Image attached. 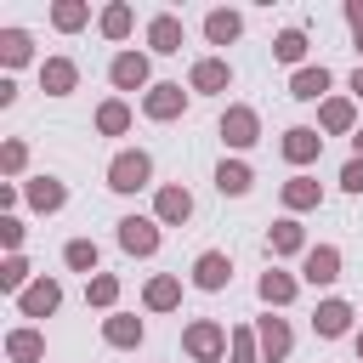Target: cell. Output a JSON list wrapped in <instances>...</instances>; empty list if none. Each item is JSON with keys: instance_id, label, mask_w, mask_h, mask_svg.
<instances>
[{"instance_id": "ac0fdd59", "label": "cell", "mask_w": 363, "mask_h": 363, "mask_svg": "<svg viewBox=\"0 0 363 363\" xmlns=\"http://www.w3.org/2000/svg\"><path fill=\"white\" fill-rule=\"evenodd\" d=\"M68 267H79V272H85V267H96V244L74 238V244H68Z\"/></svg>"}, {"instance_id": "277c9868", "label": "cell", "mask_w": 363, "mask_h": 363, "mask_svg": "<svg viewBox=\"0 0 363 363\" xmlns=\"http://www.w3.org/2000/svg\"><path fill=\"white\" fill-rule=\"evenodd\" d=\"M51 306H57V284H34V289L23 295V312H28V318H45Z\"/></svg>"}, {"instance_id": "83f0119b", "label": "cell", "mask_w": 363, "mask_h": 363, "mask_svg": "<svg viewBox=\"0 0 363 363\" xmlns=\"http://www.w3.org/2000/svg\"><path fill=\"white\" fill-rule=\"evenodd\" d=\"M102 130H125V108H119V102L102 108Z\"/></svg>"}, {"instance_id": "e0dca14e", "label": "cell", "mask_w": 363, "mask_h": 363, "mask_svg": "<svg viewBox=\"0 0 363 363\" xmlns=\"http://www.w3.org/2000/svg\"><path fill=\"white\" fill-rule=\"evenodd\" d=\"M28 199H34L40 210H51V204H62V187H57V182H34V187H28Z\"/></svg>"}, {"instance_id": "1f68e13d", "label": "cell", "mask_w": 363, "mask_h": 363, "mask_svg": "<svg viewBox=\"0 0 363 363\" xmlns=\"http://www.w3.org/2000/svg\"><path fill=\"white\" fill-rule=\"evenodd\" d=\"M357 147H363V130H357Z\"/></svg>"}, {"instance_id": "30bf717a", "label": "cell", "mask_w": 363, "mask_h": 363, "mask_svg": "<svg viewBox=\"0 0 363 363\" xmlns=\"http://www.w3.org/2000/svg\"><path fill=\"white\" fill-rule=\"evenodd\" d=\"M323 85H329V74H323V68H306V74H295V96H323Z\"/></svg>"}, {"instance_id": "9a60e30c", "label": "cell", "mask_w": 363, "mask_h": 363, "mask_svg": "<svg viewBox=\"0 0 363 363\" xmlns=\"http://www.w3.org/2000/svg\"><path fill=\"white\" fill-rule=\"evenodd\" d=\"M108 340H113V346H130V340H142V323H130V318H113V323H108Z\"/></svg>"}, {"instance_id": "6da1fadb", "label": "cell", "mask_w": 363, "mask_h": 363, "mask_svg": "<svg viewBox=\"0 0 363 363\" xmlns=\"http://www.w3.org/2000/svg\"><path fill=\"white\" fill-rule=\"evenodd\" d=\"M142 182H147V153H119V159H113V170H108V187L136 193Z\"/></svg>"}, {"instance_id": "ba28073f", "label": "cell", "mask_w": 363, "mask_h": 363, "mask_svg": "<svg viewBox=\"0 0 363 363\" xmlns=\"http://www.w3.org/2000/svg\"><path fill=\"white\" fill-rule=\"evenodd\" d=\"M346 318H352V312H346L340 301H329V306H318V329H323V335H340V329H346Z\"/></svg>"}, {"instance_id": "52a82bcc", "label": "cell", "mask_w": 363, "mask_h": 363, "mask_svg": "<svg viewBox=\"0 0 363 363\" xmlns=\"http://www.w3.org/2000/svg\"><path fill=\"white\" fill-rule=\"evenodd\" d=\"M216 187H221V193H244V187H250V170H244V164H221V170H216Z\"/></svg>"}, {"instance_id": "7c38bea8", "label": "cell", "mask_w": 363, "mask_h": 363, "mask_svg": "<svg viewBox=\"0 0 363 363\" xmlns=\"http://www.w3.org/2000/svg\"><path fill=\"white\" fill-rule=\"evenodd\" d=\"M221 130H227V142H255V119H250V113H233Z\"/></svg>"}, {"instance_id": "5bb4252c", "label": "cell", "mask_w": 363, "mask_h": 363, "mask_svg": "<svg viewBox=\"0 0 363 363\" xmlns=\"http://www.w3.org/2000/svg\"><path fill=\"white\" fill-rule=\"evenodd\" d=\"M187 210H193V204H187V193H182V187H170V193L159 199V216H170V221H182Z\"/></svg>"}, {"instance_id": "44dd1931", "label": "cell", "mask_w": 363, "mask_h": 363, "mask_svg": "<svg viewBox=\"0 0 363 363\" xmlns=\"http://www.w3.org/2000/svg\"><path fill=\"white\" fill-rule=\"evenodd\" d=\"M45 85H51V91H68V85H74V68H68V62H51V68H45Z\"/></svg>"}, {"instance_id": "d4e9b609", "label": "cell", "mask_w": 363, "mask_h": 363, "mask_svg": "<svg viewBox=\"0 0 363 363\" xmlns=\"http://www.w3.org/2000/svg\"><path fill=\"white\" fill-rule=\"evenodd\" d=\"M187 346H193V352H216V329H210V323H199V329L187 335Z\"/></svg>"}, {"instance_id": "2e32d148", "label": "cell", "mask_w": 363, "mask_h": 363, "mask_svg": "<svg viewBox=\"0 0 363 363\" xmlns=\"http://www.w3.org/2000/svg\"><path fill=\"white\" fill-rule=\"evenodd\" d=\"M176 40H182V28H176L170 17H159V23H153V45H159V51H176Z\"/></svg>"}, {"instance_id": "4dcf8cb0", "label": "cell", "mask_w": 363, "mask_h": 363, "mask_svg": "<svg viewBox=\"0 0 363 363\" xmlns=\"http://www.w3.org/2000/svg\"><path fill=\"white\" fill-rule=\"evenodd\" d=\"M352 91H357V96H363V68H357V79H352Z\"/></svg>"}, {"instance_id": "f546056e", "label": "cell", "mask_w": 363, "mask_h": 363, "mask_svg": "<svg viewBox=\"0 0 363 363\" xmlns=\"http://www.w3.org/2000/svg\"><path fill=\"white\" fill-rule=\"evenodd\" d=\"M340 182H346L352 193H363V164H346V176H340Z\"/></svg>"}, {"instance_id": "8fae6325", "label": "cell", "mask_w": 363, "mask_h": 363, "mask_svg": "<svg viewBox=\"0 0 363 363\" xmlns=\"http://www.w3.org/2000/svg\"><path fill=\"white\" fill-rule=\"evenodd\" d=\"M0 45H6V62H23V57H28V34H23V28H6Z\"/></svg>"}, {"instance_id": "3957f363", "label": "cell", "mask_w": 363, "mask_h": 363, "mask_svg": "<svg viewBox=\"0 0 363 363\" xmlns=\"http://www.w3.org/2000/svg\"><path fill=\"white\" fill-rule=\"evenodd\" d=\"M193 272H199V284H204V289H221L233 267H227V255H216V250H210V255H199V267H193Z\"/></svg>"}, {"instance_id": "603a6c76", "label": "cell", "mask_w": 363, "mask_h": 363, "mask_svg": "<svg viewBox=\"0 0 363 363\" xmlns=\"http://www.w3.org/2000/svg\"><path fill=\"white\" fill-rule=\"evenodd\" d=\"M11 357H40V335H11Z\"/></svg>"}, {"instance_id": "4fadbf2b", "label": "cell", "mask_w": 363, "mask_h": 363, "mask_svg": "<svg viewBox=\"0 0 363 363\" xmlns=\"http://www.w3.org/2000/svg\"><path fill=\"white\" fill-rule=\"evenodd\" d=\"M284 147H289V159H312V153H318V136H312V130H289Z\"/></svg>"}, {"instance_id": "d6986e66", "label": "cell", "mask_w": 363, "mask_h": 363, "mask_svg": "<svg viewBox=\"0 0 363 363\" xmlns=\"http://www.w3.org/2000/svg\"><path fill=\"white\" fill-rule=\"evenodd\" d=\"M233 34H238V17L233 11H216L210 17V40H233Z\"/></svg>"}, {"instance_id": "484cf974", "label": "cell", "mask_w": 363, "mask_h": 363, "mask_svg": "<svg viewBox=\"0 0 363 363\" xmlns=\"http://www.w3.org/2000/svg\"><path fill=\"white\" fill-rule=\"evenodd\" d=\"M261 340H267V352H272V357H278V352L289 346V335H284V323H267V329H261Z\"/></svg>"}, {"instance_id": "7a4b0ae2", "label": "cell", "mask_w": 363, "mask_h": 363, "mask_svg": "<svg viewBox=\"0 0 363 363\" xmlns=\"http://www.w3.org/2000/svg\"><path fill=\"white\" fill-rule=\"evenodd\" d=\"M119 244L136 250V255H147V250L159 244V233H153V221H136V216H130V221H119Z\"/></svg>"}, {"instance_id": "cb8c5ba5", "label": "cell", "mask_w": 363, "mask_h": 363, "mask_svg": "<svg viewBox=\"0 0 363 363\" xmlns=\"http://www.w3.org/2000/svg\"><path fill=\"white\" fill-rule=\"evenodd\" d=\"M301 51H306V40H301V34H295V28H289V34H284V40H278V57H284V62H295V57H301Z\"/></svg>"}, {"instance_id": "5b68a950", "label": "cell", "mask_w": 363, "mask_h": 363, "mask_svg": "<svg viewBox=\"0 0 363 363\" xmlns=\"http://www.w3.org/2000/svg\"><path fill=\"white\" fill-rule=\"evenodd\" d=\"M335 267H340V261H335V250H312V255H306V278H312V284H329V278H335Z\"/></svg>"}, {"instance_id": "8992f818", "label": "cell", "mask_w": 363, "mask_h": 363, "mask_svg": "<svg viewBox=\"0 0 363 363\" xmlns=\"http://www.w3.org/2000/svg\"><path fill=\"white\" fill-rule=\"evenodd\" d=\"M113 79L130 91V85H142V79H147V62H142V57H119V62H113Z\"/></svg>"}, {"instance_id": "ffe728a7", "label": "cell", "mask_w": 363, "mask_h": 363, "mask_svg": "<svg viewBox=\"0 0 363 363\" xmlns=\"http://www.w3.org/2000/svg\"><path fill=\"white\" fill-rule=\"evenodd\" d=\"M176 102H182V96H176V85H159V96H147V108H153L159 119H164V113H176Z\"/></svg>"}, {"instance_id": "7402d4cb", "label": "cell", "mask_w": 363, "mask_h": 363, "mask_svg": "<svg viewBox=\"0 0 363 363\" xmlns=\"http://www.w3.org/2000/svg\"><path fill=\"white\" fill-rule=\"evenodd\" d=\"M261 295H267V301H289V278L267 272V278H261Z\"/></svg>"}, {"instance_id": "4316f807", "label": "cell", "mask_w": 363, "mask_h": 363, "mask_svg": "<svg viewBox=\"0 0 363 363\" xmlns=\"http://www.w3.org/2000/svg\"><path fill=\"white\" fill-rule=\"evenodd\" d=\"M272 244H278V250H295V244H301V233H295V221H284V227L272 233Z\"/></svg>"}, {"instance_id": "f1b7e54d", "label": "cell", "mask_w": 363, "mask_h": 363, "mask_svg": "<svg viewBox=\"0 0 363 363\" xmlns=\"http://www.w3.org/2000/svg\"><path fill=\"white\" fill-rule=\"evenodd\" d=\"M147 301H153V306H170V301H176V284H153Z\"/></svg>"}, {"instance_id": "9c48e42d", "label": "cell", "mask_w": 363, "mask_h": 363, "mask_svg": "<svg viewBox=\"0 0 363 363\" xmlns=\"http://www.w3.org/2000/svg\"><path fill=\"white\" fill-rule=\"evenodd\" d=\"M193 85H199V91H216V85H227V68H221V62H199V68H193Z\"/></svg>"}]
</instances>
